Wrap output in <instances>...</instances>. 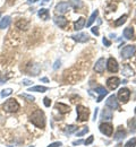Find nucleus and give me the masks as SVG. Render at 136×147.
Returning <instances> with one entry per match:
<instances>
[{
    "instance_id": "obj_1",
    "label": "nucleus",
    "mask_w": 136,
    "mask_h": 147,
    "mask_svg": "<svg viewBox=\"0 0 136 147\" xmlns=\"http://www.w3.org/2000/svg\"><path fill=\"white\" fill-rule=\"evenodd\" d=\"M31 122L37 126L38 128H44L45 126V115L43 113V111L41 110H35L30 117Z\"/></svg>"
},
{
    "instance_id": "obj_2",
    "label": "nucleus",
    "mask_w": 136,
    "mask_h": 147,
    "mask_svg": "<svg viewBox=\"0 0 136 147\" xmlns=\"http://www.w3.org/2000/svg\"><path fill=\"white\" fill-rule=\"evenodd\" d=\"M20 103L15 98L7 100L3 103V105H2V109L6 111V112H17V111L20 110Z\"/></svg>"
},
{
    "instance_id": "obj_3",
    "label": "nucleus",
    "mask_w": 136,
    "mask_h": 147,
    "mask_svg": "<svg viewBox=\"0 0 136 147\" xmlns=\"http://www.w3.org/2000/svg\"><path fill=\"white\" fill-rule=\"evenodd\" d=\"M76 111H77V120L78 122H84L89 119L90 117V110L83 105H77L76 108Z\"/></svg>"
},
{
    "instance_id": "obj_4",
    "label": "nucleus",
    "mask_w": 136,
    "mask_h": 147,
    "mask_svg": "<svg viewBox=\"0 0 136 147\" xmlns=\"http://www.w3.org/2000/svg\"><path fill=\"white\" fill-rule=\"evenodd\" d=\"M135 51H136V48L134 45H126L122 50H121V57L125 58V59H128L131 57L135 55Z\"/></svg>"
},
{
    "instance_id": "obj_5",
    "label": "nucleus",
    "mask_w": 136,
    "mask_h": 147,
    "mask_svg": "<svg viewBox=\"0 0 136 147\" xmlns=\"http://www.w3.org/2000/svg\"><path fill=\"white\" fill-rule=\"evenodd\" d=\"M129 96H131V92H129L128 88H121V90H119V92H118V98H119L120 102L127 103L128 100H129Z\"/></svg>"
},
{
    "instance_id": "obj_6",
    "label": "nucleus",
    "mask_w": 136,
    "mask_h": 147,
    "mask_svg": "<svg viewBox=\"0 0 136 147\" xmlns=\"http://www.w3.org/2000/svg\"><path fill=\"white\" fill-rule=\"evenodd\" d=\"M69 7H70V5L68 2H66V1L59 2L58 5L56 6V13L59 14V15H62V14H65V13H67L69 10Z\"/></svg>"
},
{
    "instance_id": "obj_7",
    "label": "nucleus",
    "mask_w": 136,
    "mask_h": 147,
    "mask_svg": "<svg viewBox=\"0 0 136 147\" xmlns=\"http://www.w3.org/2000/svg\"><path fill=\"white\" fill-rule=\"evenodd\" d=\"M106 105H107L108 108L112 109V110L119 109V104H118V101H117V98L115 95H110V96L107 98V101H106Z\"/></svg>"
},
{
    "instance_id": "obj_8",
    "label": "nucleus",
    "mask_w": 136,
    "mask_h": 147,
    "mask_svg": "<svg viewBox=\"0 0 136 147\" xmlns=\"http://www.w3.org/2000/svg\"><path fill=\"white\" fill-rule=\"evenodd\" d=\"M107 68L110 73H117L119 67H118V62L115 58H109L107 61Z\"/></svg>"
},
{
    "instance_id": "obj_9",
    "label": "nucleus",
    "mask_w": 136,
    "mask_h": 147,
    "mask_svg": "<svg viewBox=\"0 0 136 147\" xmlns=\"http://www.w3.org/2000/svg\"><path fill=\"white\" fill-rule=\"evenodd\" d=\"M99 128H100V131L106 136H111L114 132V127L110 123H102V125H100Z\"/></svg>"
},
{
    "instance_id": "obj_10",
    "label": "nucleus",
    "mask_w": 136,
    "mask_h": 147,
    "mask_svg": "<svg viewBox=\"0 0 136 147\" xmlns=\"http://www.w3.org/2000/svg\"><path fill=\"white\" fill-rule=\"evenodd\" d=\"M119 84H120V80H119L118 77H110L107 80V85H108V87L110 90H116L117 87L119 86Z\"/></svg>"
},
{
    "instance_id": "obj_11",
    "label": "nucleus",
    "mask_w": 136,
    "mask_h": 147,
    "mask_svg": "<svg viewBox=\"0 0 136 147\" xmlns=\"http://www.w3.org/2000/svg\"><path fill=\"white\" fill-rule=\"evenodd\" d=\"M104 67H106V59L104 58H100L94 65V70L97 73H103L104 71Z\"/></svg>"
},
{
    "instance_id": "obj_12",
    "label": "nucleus",
    "mask_w": 136,
    "mask_h": 147,
    "mask_svg": "<svg viewBox=\"0 0 136 147\" xmlns=\"http://www.w3.org/2000/svg\"><path fill=\"white\" fill-rule=\"evenodd\" d=\"M55 23L58 25L59 27H61V28H65L66 26H67V24H68V22H67V19L65 18L64 16H61V15H57V16H55Z\"/></svg>"
},
{
    "instance_id": "obj_13",
    "label": "nucleus",
    "mask_w": 136,
    "mask_h": 147,
    "mask_svg": "<svg viewBox=\"0 0 136 147\" xmlns=\"http://www.w3.org/2000/svg\"><path fill=\"white\" fill-rule=\"evenodd\" d=\"M72 38L77 41V42H81V43H84V42H87L89 41V35L86 33H77L75 35H72Z\"/></svg>"
},
{
    "instance_id": "obj_14",
    "label": "nucleus",
    "mask_w": 136,
    "mask_h": 147,
    "mask_svg": "<svg viewBox=\"0 0 136 147\" xmlns=\"http://www.w3.org/2000/svg\"><path fill=\"white\" fill-rule=\"evenodd\" d=\"M95 92L99 94V97H97V102H101L102 101V98L108 94V91L104 88V87H102V86H97V88H95Z\"/></svg>"
},
{
    "instance_id": "obj_15",
    "label": "nucleus",
    "mask_w": 136,
    "mask_h": 147,
    "mask_svg": "<svg viewBox=\"0 0 136 147\" xmlns=\"http://www.w3.org/2000/svg\"><path fill=\"white\" fill-rule=\"evenodd\" d=\"M56 109L60 112V113H62V114H65V113H68L69 112V107L68 105H66V104H64V103H56Z\"/></svg>"
},
{
    "instance_id": "obj_16",
    "label": "nucleus",
    "mask_w": 136,
    "mask_h": 147,
    "mask_svg": "<svg viewBox=\"0 0 136 147\" xmlns=\"http://www.w3.org/2000/svg\"><path fill=\"white\" fill-rule=\"evenodd\" d=\"M16 26H17L20 30L26 31V30L28 28V26H30V23H28L27 20H25V19H20V20L16 23Z\"/></svg>"
},
{
    "instance_id": "obj_17",
    "label": "nucleus",
    "mask_w": 136,
    "mask_h": 147,
    "mask_svg": "<svg viewBox=\"0 0 136 147\" xmlns=\"http://www.w3.org/2000/svg\"><path fill=\"white\" fill-rule=\"evenodd\" d=\"M10 22H12V18L9 16H6L1 19L0 22V30H3V28H7L9 25H10Z\"/></svg>"
},
{
    "instance_id": "obj_18",
    "label": "nucleus",
    "mask_w": 136,
    "mask_h": 147,
    "mask_svg": "<svg viewBox=\"0 0 136 147\" xmlns=\"http://www.w3.org/2000/svg\"><path fill=\"white\" fill-rule=\"evenodd\" d=\"M124 36L127 40H132L134 37V28L133 27H127L124 30Z\"/></svg>"
},
{
    "instance_id": "obj_19",
    "label": "nucleus",
    "mask_w": 136,
    "mask_h": 147,
    "mask_svg": "<svg viewBox=\"0 0 136 147\" xmlns=\"http://www.w3.org/2000/svg\"><path fill=\"white\" fill-rule=\"evenodd\" d=\"M39 16H40V18L44 19V20L49 19V16H50L49 10H48V9H45V8H41V9L39 10Z\"/></svg>"
},
{
    "instance_id": "obj_20",
    "label": "nucleus",
    "mask_w": 136,
    "mask_h": 147,
    "mask_svg": "<svg viewBox=\"0 0 136 147\" xmlns=\"http://www.w3.org/2000/svg\"><path fill=\"white\" fill-rule=\"evenodd\" d=\"M133 74H134V70L132 69L131 66H128V65H125V66H124V68H122V75H124V76L129 77V76H132Z\"/></svg>"
},
{
    "instance_id": "obj_21",
    "label": "nucleus",
    "mask_w": 136,
    "mask_h": 147,
    "mask_svg": "<svg viewBox=\"0 0 136 147\" xmlns=\"http://www.w3.org/2000/svg\"><path fill=\"white\" fill-rule=\"evenodd\" d=\"M125 137H126V132H125L124 130L119 129V130L117 131L116 134H115V136H114V139H115V140H121V139H124Z\"/></svg>"
},
{
    "instance_id": "obj_22",
    "label": "nucleus",
    "mask_w": 136,
    "mask_h": 147,
    "mask_svg": "<svg viewBox=\"0 0 136 147\" xmlns=\"http://www.w3.org/2000/svg\"><path fill=\"white\" fill-rule=\"evenodd\" d=\"M84 25H85V19L83 18V17H79L77 19V22L75 23V30L76 31H81L84 27Z\"/></svg>"
},
{
    "instance_id": "obj_23",
    "label": "nucleus",
    "mask_w": 136,
    "mask_h": 147,
    "mask_svg": "<svg viewBox=\"0 0 136 147\" xmlns=\"http://www.w3.org/2000/svg\"><path fill=\"white\" fill-rule=\"evenodd\" d=\"M48 91V87L45 86H34V87H31L28 90V92H39V93H43Z\"/></svg>"
},
{
    "instance_id": "obj_24",
    "label": "nucleus",
    "mask_w": 136,
    "mask_h": 147,
    "mask_svg": "<svg viewBox=\"0 0 136 147\" xmlns=\"http://www.w3.org/2000/svg\"><path fill=\"white\" fill-rule=\"evenodd\" d=\"M102 119H104V120H111L112 119V112L110 110H103L102 112Z\"/></svg>"
},
{
    "instance_id": "obj_25",
    "label": "nucleus",
    "mask_w": 136,
    "mask_h": 147,
    "mask_svg": "<svg viewBox=\"0 0 136 147\" xmlns=\"http://www.w3.org/2000/svg\"><path fill=\"white\" fill-rule=\"evenodd\" d=\"M97 15H99V10H95L92 15H91V17L89 18V20H87V23H86V26H91L92 25V23L95 20V18L97 17Z\"/></svg>"
},
{
    "instance_id": "obj_26",
    "label": "nucleus",
    "mask_w": 136,
    "mask_h": 147,
    "mask_svg": "<svg viewBox=\"0 0 136 147\" xmlns=\"http://www.w3.org/2000/svg\"><path fill=\"white\" fill-rule=\"evenodd\" d=\"M126 20H127V15H122L120 18L115 20V26H121L124 23H126Z\"/></svg>"
},
{
    "instance_id": "obj_27",
    "label": "nucleus",
    "mask_w": 136,
    "mask_h": 147,
    "mask_svg": "<svg viewBox=\"0 0 136 147\" xmlns=\"http://www.w3.org/2000/svg\"><path fill=\"white\" fill-rule=\"evenodd\" d=\"M128 127L132 131H136V119L135 118H132L128 120Z\"/></svg>"
},
{
    "instance_id": "obj_28",
    "label": "nucleus",
    "mask_w": 136,
    "mask_h": 147,
    "mask_svg": "<svg viewBox=\"0 0 136 147\" xmlns=\"http://www.w3.org/2000/svg\"><path fill=\"white\" fill-rule=\"evenodd\" d=\"M76 130H77V127H76V126H68V127H66V129H65V132L68 134V135H70V134L75 132Z\"/></svg>"
},
{
    "instance_id": "obj_29",
    "label": "nucleus",
    "mask_w": 136,
    "mask_h": 147,
    "mask_svg": "<svg viewBox=\"0 0 136 147\" xmlns=\"http://www.w3.org/2000/svg\"><path fill=\"white\" fill-rule=\"evenodd\" d=\"M70 3L73 5V7L75 8V9H77V8H79V7H82V1L81 0H70Z\"/></svg>"
},
{
    "instance_id": "obj_30",
    "label": "nucleus",
    "mask_w": 136,
    "mask_h": 147,
    "mask_svg": "<svg viewBox=\"0 0 136 147\" xmlns=\"http://www.w3.org/2000/svg\"><path fill=\"white\" fill-rule=\"evenodd\" d=\"M135 146H136V138H132L131 140H128V142L125 144L124 147H135Z\"/></svg>"
},
{
    "instance_id": "obj_31",
    "label": "nucleus",
    "mask_w": 136,
    "mask_h": 147,
    "mask_svg": "<svg viewBox=\"0 0 136 147\" xmlns=\"http://www.w3.org/2000/svg\"><path fill=\"white\" fill-rule=\"evenodd\" d=\"M20 96H22V97H24V98H26V100H27V101H30V102H33V101L35 100V97H34L33 95H28V94H25V93L20 94Z\"/></svg>"
},
{
    "instance_id": "obj_32",
    "label": "nucleus",
    "mask_w": 136,
    "mask_h": 147,
    "mask_svg": "<svg viewBox=\"0 0 136 147\" xmlns=\"http://www.w3.org/2000/svg\"><path fill=\"white\" fill-rule=\"evenodd\" d=\"M12 93H13V90H12V88H6V90H3V91L1 92V97H6V96L10 95Z\"/></svg>"
},
{
    "instance_id": "obj_33",
    "label": "nucleus",
    "mask_w": 136,
    "mask_h": 147,
    "mask_svg": "<svg viewBox=\"0 0 136 147\" xmlns=\"http://www.w3.org/2000/svg\"><path fill=\"white\" fill-rule=\"evenodd\" d=\"M87 131H89V128H87V127H83V129H82L81 131H78V132H77V136H78V137H81V136L85 135Z\"/></svg>"
},
{
    "instance_id": "obj_34",
    "label": "nucleus",
    "mask_w": 136,
    "mask_h": 147,
    "mask_svg": "<svg viewBox=\"0 0 136 147\" xmlns=\"http://www.w3.org/2000/svg\"><path fill=\"white\" fill-rule=\"evenodd\" d=\"M43 103H44V105H45L47 108H49L50 104H51V101H50L49 97H44V98H43Z\"/></svg>"
},
{
    "instance_id": "obj_35",
    "label": "nucleus",
    "mask_w": 136,
    "mask_h": 147,
    "mask_svg": "<svg viewBox=\"0 0 136 147\" xmlns=\"http://www.w3.org/2000/svg\"><path fill=\"white\" fill-rule=\"evenodd\" d=\"M93 139H94V137H93V136H90V137L84 142V144H85V145H90V144L93 143Z\"/></svg>"
},
{
    "instance_id": "obj_36",
    "label": "nucleus",
    "mask_w": 136,
    "mask_h": 147,
    "mask_svg": "<svg viewBox=\"0 0 136 147\" xmlns=\"http://www.w3.org/2000/svg\"><path fill=\"white\" fill-rule=\"evenodd\" d=\"M102 42H103V44H104L106 47H110V45H111V42H110V41H109L107 37H103Z\"/></svg>"
},
{
    "instance_id": "obj_37",
    "label": "nucleus",
    "mask_w": 136,
    "mask_h": 147,
    "mask_svg": "<svg viewBox=\"0 0 136 147\" xmlns=\"http://www.w3.org/2000/svg\"><path fill=\"white\" fill-rule=\"evenodd\" d=\"M62 145V143H60V142H56V143H52V144H50L48 147H60Z\"/></svg>"
},
{
    "instance_id": "obj_38",
    "label": "nucleus",
    "mask_w": 136,
    "mask_h": 147,
    "mask_svg": "<svg viewBox=\"0 0 136 147\" xmlns=\"http://www.w3.org/2000/svg\"><path fill=\"white\" fill-rule=\"evenodd\" d=\"M92 33H93V34H95V35H99V28H97V26L92 27Z\"/></svg>"
},
{
    "instance_id": "obj_39",
    "label": "nucleus",
    "mask_w": 136,
    "mask_h": 147,
    "mask_svg": "<svg viewBox=\"0 0 136 147\" xmlns=\"http://www.w3.org/2000/svg\"><path fill=\"white\" fill-rule=\"evenodd\" d=\"M33 82H31V80H28V79H23V84L24 85H31Z\"/></svg>"
},
{
    "instance_id": "obj_40",
    "label": "nucleus",
    "mask_w": 136,
    "mask_h": 147,
    "mask_svg": "<svg viewBox=\"0 0 136 147\" xmlns=\"http://www.w3.org/2000/svg\"><path fill=\"white\" fill-rule=\"evenodd\" d=\"M58 67H60V61H56V63H55V66H53V68H55V69H57Z\"/></svg>"
},
{
    "instance_id": "obj_41",
    "label": "nucleus",
    "mask_w": 136,
    "mask_h": 147,
    "mask_svg": "<svg viewBox=\"0 0 136 147\" xmlns=\"http://www.w3.org/2000/svg\"><path fill=\"white\" fill-rule=\"evenodd\" d=\"M82 143H83V140H77V142H74V143H73V145H74V146H76V145H79V144H82Z\"/></svg>"
},
{
    "instance_id": "obj_42",
    "label": "nucleus",
    "mask_w": 136,
    "mask_h": 147,
    "mask_svg": "<svg viewBox=\"0 0 136 147\" xmlns=\"http://www.w3.org/2000/svg\"><path fill=\"white\" fill-rule=\"evenodd\" d=\"M97 110H99V109H95V112H94V119H93V120H94V121H95V119H97Z\"/></svg>"
},
{
    "instance_id": "obj_43",
    "label": "nucleus",
    "mask_w": 136,
    "mask_h": 147,
    "mask_svg": "<svg viewBox=\"0 0 136 147\" xmlns=\"http://www.w3.org/2000/svg\"><path fill=\"white\" fill-rule=\"evenodd\" d=\"M41 80H42V82H44V83H48V82H49L47 77H44V78H41Z\"/></svg>"
},
{
    "instance_id": "obj_44",
    "label": "nucleus",
    "mask_w": 136,
    "mask_h": 147,
    "mask_svg": "<svg viewBox=\"0 0 136 147\" xmlns=\"http://www.w3.org/2000/svg\"><path fill=\"white\" fill-rule=\"evenodd\" d=\"M37 1H38V0H28L30 3H31V2H37Z\"/></svg>"
},
{
    "instance_id": "obj_45",
    "label": "nucleus",
    "mask_w": 136,
    "mask_h": 147,
    "mask_svg": "<svg viewBox=\"0 0 136 147\" xmlns=\"http://www.w3.org/2000/svg\"><path fill=\"white\" fill-rule=\"evenodd\" d=\"M43 1H44V2H47V1H49V0H43Z\"/></svg>"
},
{
    "instance_id": "obj_46",
    "label": "nucleus",
    "mask_w": 136,
    "mask_h": 147,
    "mask_svg": "<svg viewBox=\"0 0 136 147\" xmlns=\"http://www.w3.org/2000/svg\"><path fill=\"white\" fill-rule=\"evenodd\" d=\"M0 16H1V11H0Z\"/></svg>"
},
{
    "instance_id": "obj_47",
    "label": "nucleus",
    "mask_w": 136,
    "mask_h": 147,
    "mask_svg": "<svg viewBox=\"0 0 136 147\" xmlns=\"http://www.w3.org/2000/svg\"><path fill=\"white\" fill-rule=\"evenodd\" d=\"M30 147H34V146H30Z\"/></svg>"
},
{
    "instance_id": "obj_48",
    "label": "nucleus",
    "mask_w": 136,
    "mask_h": 147,
    "mask_svg": "<svg viewBox=\"0 0 136 147\" xmlns=\"http://www.w3.org/2000/svg\"><path fill=\"white\" fill-rule=\"evenodd\" d=\"M135 113H136V109H135Z\"/></svg>"
}]
</instances>
